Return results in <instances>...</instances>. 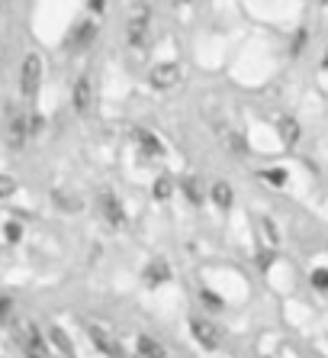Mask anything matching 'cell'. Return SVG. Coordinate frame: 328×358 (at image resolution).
Here are the masks:
<instances>
[{
	"instance_id": "obj_6",
	"label": "cell",
	"mask_w": 328,
	"mask_h": 358,
	"mask_svg": "<svg viewBox=\"0 0 328 358\" xmlns=\"http://www.w3.org/2000/svg\"><path fill=\"white\" fill-rule=\"evenodd\" d=\"M100 213H103V220H107L110 226H123V223H126L123 203L116 200L113 191H103V194H100Z\"/></svg>"
},
{
	"instance_id": "obj_14",
	"label": "cell",
	"mask_w": 328,
	"mask_h": 358,
	"mask_svg": "<svg viewBox=\"0 0 328 358\" xmlns=\"http://www.w3.org/2000/svg\"><path fill=\"white\" fill-rule=\"evenodd\" d=\"M213 200H216V207H222V210H229L232 207V200H235V197H232V187H229V184H216V187H213Z\"/></svg>"
},
{
	"instance_id": "obj_11",
	"label": "cell",
	"mask_w": 328,
	"mask_h": 358,
	"mask_svg": "<svg viewBox=\"0 0 328 358\" xmlns=\"http://www.w3.org/2000/svg\"><path fill=\"white\" fill-rule=\"evenodd\" d=\"M139 355L142 358H164V345L158 339H151V336H139Z\"/></svg>"
},
{
	"instance_id": "obj_17",
	"label": "cell",
	"mask_w": 328,
	"mask_h": 358,
	"mask_svg": "<svg viewBox=\"0 0 328 358\" xmlns=\"http://www.w3.org/2000/svg\"><path fill=\"white\" fill-rule=\"evenodd\" d=\"M49 339L55 342V345H58V349H61V352H65V358H71V339H68V336L61 333V329H58V326H52Z\"/></svg>"
},
{
	"instance_id": "obj_12",
	"label": "cell",
	"mask_w": 328,
	"mask_h": 358,
	"mask_svg": "<svg viewBox=\"0 0 328 358\" xmlns=\"http://www.w3.org/2000/svg\"><path fill=\"white\" fill-rule=\"evenodd\" d=\"M277 129H280V139L287 142V145H293V142L299 139V126H296L293 117H283V120L277 123Z\"/></svg>"
},
{
	"instance_id": "obj_4",
	"label": "cell",
	"mask_w": 328,
	"mask_h": 358,
	"mask_svg": "<svg viewBox=\"0 0 328 358\" xmlns=\"http://www.w3.org/2000/svg\"><path fill=\"white\" fill-rule=\"evenodd\" d=\"M151 84H155L158 91H171V87H177V84H181V65H177V62H161V65H155V71H151Z\"/></svg>"
},
{
	"instance_id": "obj_2",
	"label": "cell",
	"mask_w": 328,
	"mask_h": 358,
	"mask_svg": "<svg viewBox=\"0 0 328 358\" xmlns=\"http://www.w3.org/2000/svg\"><path fill=\"white\" fill-rule=\"evenodd\" d=\"M39 81H42V59L36 52H29L23 59V65H20V91H23L26 97H36Z\"/></svg>"
},
{
	"instance_id": "obj_9",
	"label": "cell",
	"mask_w": 328,
	"mask_h": 358,
	"mask_svg": "<svg viewBox=\"0 0 328 358\" xmlns=\"http://www.w3.org/2000/svg\"><path fill=\"white\" fill-rule=\"evenodd\" d=\"M91 339H94V345H97L103 355H110V358H123V349H119V342H113L103 329H97V326H91Z\"/></svg>"
},
{
	"instance_id": "obj_23",
	"label": "cell",
	"mask_w": 328,
	"mask_h": 358,
	"mask_svg": "<svg viewBox=\"0 0 328 358\" xmlns=\"http://www.w3.org/2000/svg\"><path fill=\"white\" fill-rule=\"evenodd\" d=\"M87 3H91L94 13H103V10H107V0H87Z\"/></svg>"
},
{
	"instance_id": "obj_8",
	"label": "cell",
	"mask_w": 328,
	"mask_h": 358,
	"mask_svg": "<svg viewBox=\"0 0 328 358\" xmlns=\"http://www.w3.org/2000/svg\"><path fill=\"white\" fill-rule=\"evenodd\" d=\"M71 103H74V110H77V113H87V110H91V103H94V81L87 75L77 78L74 94H71Z\"/></svg>"
},
{
	"instance_id": "obj_24",
	"label": "cell",
	"mask_w": 328,
	"mask_h": 358,
	"mask_svg": "<svg viewBox=\"0 0 328 358\" xmlns=\"http://www.w3.org/2000/svg\"><path fill=\"white\" fill-rule=\"evenodd\" d=\"M7 313H10V300L0 297V320H7Z\"/></svg>"
},
{
	"instance_id": "obj_10",
	"label": "cell",
	"mask_w": 328,
	"mask_h": 358,
	"mask_svg": "<svg viewBox=\"0 0 328 358\" xmlns=\"http://www.w3.org/2000/svg\"><path fill=\"white\" fill-rule=\"evenodd\" d=\"M94 36H97V26H94V23H81L71 33V45H74V49H87V45L94 42Z\"/></svg>"
},
{
	"instance_id": "obj_18",
	"label": "cell",
	"mask_w": 328,
	"mask_h": 358,
	"mask_svg": "<svg viewBox=\"0 0 328 358\" xmlns=\"http://www.w3.org/2000/svg\"><path fill=\"white\" fill-rule=\"evenodd\" d=\"M312 287L328 291V268H315V271H312Z\"/></svg>"
},
{
	"instance_id": "obj_3",
	"label": "cell",
	"mask_w": 328,
	"mask_h": 358,
	"mask_svg": "<svg viewBox=\"0 0 328 358\" xmlns=\"http://www.w3.org/2000/svg\"><path fill=\"white\" fill-rule=\"evenodd\" d=\"M3 133H7L10 149H23L26 139H29V117H26V113H20V110H10Z\"/></svg>"
},
{
	"instance_id": "obj_13",
	"label": "cell",
	"mask_w": 328,
	"mask_h": 358,
	"mask_svg": "<svg viewBox=\"0 0 328 358\" xmlns=\"http://www.w3.org/2000/svg\"><path fill=\"white\" fill-rule=\"evenodd\" d=\"M167 278H171V271H167V265H164V262H151V265L145 268V281L148 284H164Z\"/></svg>"
},
{
	"instance_id": "obj_15",
	"label": "cell",
	"mask_w": 328,
	"mask_h": 358,
	"mask_svg": "<svg viewBox=\"0 0 328 358\" xmlns=\"http://www.w3.org/2000/svg\"><path fill=\"white\" fill-rule=\"evenodd\" d=\"M139 139H142V149L148 152V155H164V145L158 142V136H151V133H142L139 129Z\"/></svg>"
},
{
	"instance_id": "obj_22",
	"label": "cell",
	"mask_w": 328,
	"mask_h": 358,
	"mask_svg": "<svg viewBox=\"0 0 328 358\" xmlns=\"http://www.w3.org/2000/svg\"><path fill=\"white\" fill-rule=\"evenodd\" d=\"M184 191H187V197L193 200V203H200V191H197V184L193 181H184Z\"/></svg>"
},
{
	"instance_id": "obj_26",
	"label": "cell",
	"mask_w": 328,
	"mask_h": 358,
	"mask_svg": "<svg viewBox=\"0 0 328 358\" xmlns=\"http://www.w3.org/2000/svg\"><path fill=\"white\" fill-rule=\"evenodd\" d=\"M322 65H325V71H328V55H325V62H322Z\"/></svg>"
},
{
	"instance_id": "obj_25",
	"label": "cell",
	"mask_w": 328,
	"mask_h": 358,
	"mask_svg": "<svg viewBox=\"0 0 328 358\" xmlns=\"http://www.w3.org/2000/svg\"><path fill=\"white\" fill-rule=\"evenodd\" d=\"M7 236L10 239H20V226H7Z\"/></svg>"
},
{
	"instance_id": "obj_7",
	"label": "cell",
	"mask_w": 328,
	"mask_h": 358,
	"mask_svg": "<svg viewBox=\"0 0 328 358\" xmlns=\"http://www.w3.org/2000/svg\"><path fill=\"white\" fill-rule=\"evenodd\" d=\"M190 329H193V336H197V342L203 345V349H216V345H219V329H216L209 320L193 317L190 320Z\"/></svg>"
},
{
	"instance_id": "obj_5",
	"label": "cell",
	"mask_w": 328,
	"mask_h": 358,
	"mask_svg": "<svg viewBox=\"0 0 328 358\" xmlns=\"http://www.w3.org/2000/svg\"><path fill=\"white\" fill-rule=\"evenodd\" d=\"M20 345H23L26 358H49V349H45V339L39 336L33 323L23 326V333H20Z\"/></svg>"
},
{
	"instance_id": "obj_21",
	"label": "cell",
	"mask_w": 328,
	"mask_h": 358,
	"mask_svg": "<svg viewBox=\"0 0 328 358\" xmlns=\"http://www.w3.org/2000/svg\"><path fill=\"white\" fill-rule=\"evenodd\" d=\"M261 178L271 184H287V171H261Z\"/></svg>"
},
{
	"instance_id": "obj_1",
	"label": "cell",
	"mask_w": 328,
	"mask_h": 358,
	"mask_svg": "<svg viewBox=\"0 0 328 358\" xmlns=\"http://www.w3.org/2000/svg\"><path fill=\"white\" fill-rule=\"evenodd\" d=\"M148 29H151V10H148L145 0H139L129 10V20H126V39H129V45H145Z\"/></svg>"
},
{
	"instance_id": "obj_20",
	"label": "cell",
	"mask_w": 328,
	"mask_h": 358,
	"mask_svg": "<svg viewBox=\"0 0 328 358\" xmlns=\"http://www.w3.org/2000/svg\"><path fill=\"white\" fill-rule=\"evenodd\" d=\"M167 194H171V181H167V178H158V181H155V197L164 200Z\"/></svg>"
},
{
	"instance_id": "obj_16",
	"label": "cell",
	"mask_w": 328,
	"mask_h": 358,
	"mask_svg": "<svg viewBox=\"0 0 328 358\" xmlns=\"http://www.w3.org/2000/svg\"><path fill=\"white\" fill-rule=\"evenodd\" d=\"M219 136H222V142H225V149H232V152H245L248 145H245V139L238 133H229V129H219Z\"/></svg>"
},
{
	"instance_id": "obj_19",
	"label": "cell",
	"mask_w": 328,
	"mask_h": 358,
	"mask_svg": "<svg viewBox=\"0 0 328 358\" xmlns=\"http://www.w3.org/2000/svg\"><path fill=\"white\" fill-rule=\"evenodd\" d=\"M17 191V181H13V178L10 175H0V200L3 197H10V194Z\"/></svg>"
}]
</instances>
